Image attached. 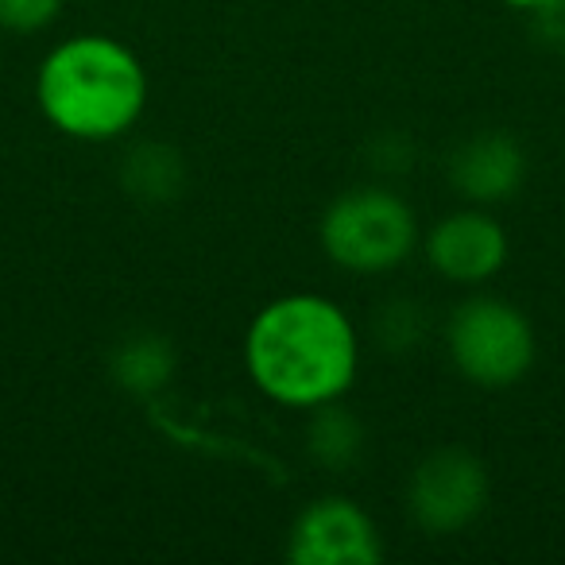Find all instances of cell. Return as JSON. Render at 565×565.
<instances>
[{
    "label": "cell",
    "mask_w": 565,
    "mask_h": 565,
    "mask_svg": "<svg viewBox=\"0 0 565 565\" xmlns=\"http://www.w3.org/2000/svg\"><path fill=\"white\" fill-rule=\"evenodd\" d=\"M244 364L256 387L282 407H322L353 387L361 341L338 302L322 295H287L252 318Z\"/></svg>",
    "instance_id": "1"
},
{
    "label": "cell",
    "mask_w": 565,
    "mask_h": 565,
    "mask_svg": "<svg viewBox=\"0 0 565 565\" xmlns=\"http://www.w3.org/2000/svg\"><path fill=\"white\" fill-rule=\"evenodd\" d=\"M426 310L415 299H395L380 310L376 318V333L384 341L387 353H411V349L423 345L426 338Z\"/></svg>",
    "instance_id": "12"
},
{
    "label": "cell",
    "mask_w": 565,
    "mask_h": 565,
    "mask_svg": "<svg viewBox=\"0 0 565 565\" xmlns=\"http://www.w3.org/2000/svg\"><path fill=\"white\" fill-rule=\"evenodd\" d=\"M418 241L415 210L384 186H356L333 198L322 217V248L338 267L380 275L399 267Z\"/></svg>",
    "instance_id": "3"
},
{
    "label": "cell",
    "mask_w": 565,
    "mask_h": 565,
    "mask_svg": "<svg viewBox=\"0 0 565 565\" xmlns=\"http://www.w3.org/2000/svg\"><path fill=\"white\" fill-rule=\"evenodd\" d=\"M449 179H454L457 194H465L469 202L480 205L508 202V198H515V190L526 179V156L515 136L480 132L454 151Z\"/></svg>",
    "instance_id": "8"
},
{
    "label": "cell",
    "mask_w": 565,
    "mask_h": 565,
    "mask_svg": "<svg viewBox=\"0 0 565 565\" xmlns=\"http://www.w3.org/2000/svg\"><path fill=\"white\" fill-rule=\"evenodd\" d=\"M35 102L43 117L74 140H117L140 120L148 74L125 43L109 35H74L43 58Z\"/></svg>",
    "instance_id": "2"
},
{
    "label": "cell",
    "mask_w": 565,
    "mask_h": 565,
    "mask_svg": "<svg viewBox=\"0 0 565 565\" xmlns=\"http://www.w3.org/2000/svg\"><path fill=\"white\" fill-rule=\"evenodd\" d=\"M446 345L457 372L477 387H511L534 364L531 318L492 295H480L454 310Z\"/></svg>",
    "instance_id": "4"
},
{
    "label": "cell",
    "mask_w": 565,
    "mask_h": 565,
    "mask_svg": "<svg viewBox=\"0 0 565 565\" xmlns=\"http://www.w3.org/2000/svg\"><path fill=\"white\" fill-rule=\"evenodd\" d=\"M411 515L423 531L454 534L469 526L488 503V472L469 449H438L411 477Z\"/></svg>",
    "instance_id": "5"
},
{
    "label": "cell",
    "mask_w": 565,
    "mask_h": 565,
    "mask_svg": "<svg viewBox=\"0 0 565 565\" xmlns=\"http://www.w3.org/2000/svg\"><path fill=\"white\" fill-rule=\"evenodd\" d=\"M426 259L449 282H484L508 264V233L480 210L449 213L426 236Z\"/></svg>",
    "instance_id": "7"
},
{
    "label": "cell",
    "mask_w": 565,
    "mask_h": 565,
    "mask_svg": "<svg viewBox=\"0 0 565 565\" xmlns=\"http://www.w3.org/2000/svg\"><path fill=\"white\" fill-rule=\"evenodd\" d=\"M182 179L186 171H182L179 151L163 148V143H140L125 163V186L140 202H171Z\"/></svg>",
    "instance_id": "10"
},
{
    "label": "cell",
    "mask_w": 565,
    "mask_h": 565,
    "mask_svg": "<svg viewBox=\"0 0 565 565\" xmlns=\"http://www.w3.org/2000/svg\"><path fill=\"white\" fill-rule=\"evenodd\" d=\"M174 376V349L159 333H132L125 345L113 353V380L125 392L151 395Z\"/></svg>",
    "instance_id": "9"
},
{
    "label": "cell",
    "mask_w": 565,
    "mask_h": 565,
    "mask_svg": "<svg viewBox=\"0 0 565 565\" xmlns=\"http://www.w3.org/2000/svg\"><path fill=\"white\" fill-rule=\"evenodd\" d=\"M318 415L310 418L307 426V441L315 461H322L326 469H349V465L361 457L364 449V430L349 411L333 407V403H322L315 407Z\"/></svg>",
    "instance_id": "11"
},
{
    "label": "cell",
    "mask_w": 565,
    "mask_h": 565,
    "mask_svg": "<svg viewBox=\"0 0 565 565\" xmlns=\"http://www.w3.org/2000/svg\"><path fill=\"white\" fill-rule=\"evenodd\" d=\"M287 554L295 565H376L384 546L369 511L345 495H326L295 519Z\"/></svg>",
    "instance_id": "6"
},
{
    "label": "cell",
    "mask_w": 565,
    "mask_h": 565,
    "mask_svg": "<svg viewBox=\"0 0 565 565\" xmlns=\"http://www.w3.org/2000/svg\"><path fill=\"white\" fill-rule=\"evenodd\" d=\"M503 4H511V9H526V12H542V9H550V4H557V0H503Z\"/></svg>",
    "instance_id": "14"
},
{
    "label": "cell",
    "mask_w": 565,
    "mask_h": 565,
    "mask_svg": "<svg viewBox=\"0 0 565 565\" xmlns=\"http://www.w3.org/2000/svg\"><path fill=\"white\" fill-rule=\"evenodd\" d=\"M63 0H0V28L4 32H43L47 24H55Z\"/></svg>",
    "instance_id": "13"
}]
</instances>
